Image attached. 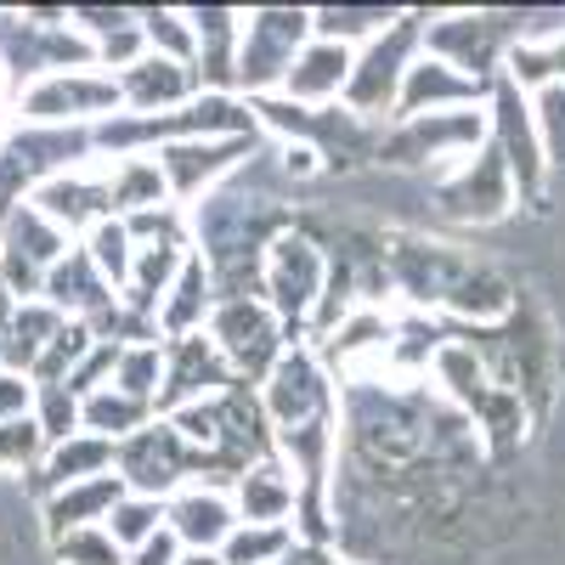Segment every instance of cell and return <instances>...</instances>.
Returning a JSON list of instances; mask_svg holds the SVG:
<instances>
[{
	"label": "cell",
	"mask_w": 565,
	"mask_h": 565,
	"mask_svg": "<svg viewBox=\"0 0 565 565\" xmlns=\"http://www.w3.org/2000/svg\"><path fill=\"white\" fill-rule=\"evenodd\" d=\"M385 266H391V289L407 311L418 317H441V322H503L514 311L509 277L492 271L458 244H436L418 232H385Z\"/></svg>",
	"instance_id": "obj_1"
},
{
	"label": "cell",
	"mask_w": 565,
	"mask_h": 565,
	"mask_svg": "<svg viewBox=\"0 0 565 565\" xmlns=\"http://www.w3.org/2000/svg\"><path fill=\"white\" fill-rule=\"evenodd\" d=\"M186 221H193V255L210 266L215 306H226V300H266V255L282 232L300 226V210L277 199L210 193L186 210Z\"/></svg>",
	"instance_id": "obj_2"
},
{
	"label": "cell",
	"mask_w": 565,
	"mask_h": 565,
	"mask_svg": "<svg viewBox=\"0 0 565 565\" xmlns=\"http://www.w3.org/2000/svg\"><path fill=\"white\" fill-rule=\"evenodd\" d=\"M441 328H447V340L476 356L509 396L526 402L532 424L548 413L554 385H559V340L532 300H514V311L503 322H441Z\"/></svg>",
	"instance_id": "obj_3"
},
{
	"label": "cell",
	"mask_w": 565,
	"mask_h": 565,
	"mask_svg": "<svg viewBox=\"0 0 565 565\" xmlns=\"http://www.w3.org/2000/svg\"><path fill=\"white\" fill-rule=\"evenodd\" d=\"M260 130H277L282 141H300V148L317 153L322 170H362V164H380V136L385 125H373L362 114H351L345 103H328V108H306L289 97H255L249 103Z\"/></svg>",
	"instance_id": "obj_4"
},
{
	"label": "cell",
	"mask_w": 565,
	"mask_h": 565,
	"mask_svg": "<svg viewBox=\"0 0 565 565\" xmlns=\"http://www.w3.org/2000/svg\"><path fill=\"white\" fill-rule=\"evenodd\" d=\"M430 380H436V391L476 424L481 430V447L492 452V458H509L514 447H521L526 436H532V413H526V402L521 396H509L492 373L469 356L463 345H441L436 351V362H430Z\"/></svg>",
	"instance_id": "obj_5"
},
{
	"label": "cell",
	"mask_w": 565,
	"mask_h": 565,
	"mask_svg": "<svg viewBox=\"0 0 565 565\" xmlns=\"http://www.w3.org/2000/svg\"><path fill=\"white\" fill-rule=\"evenodd\" d=\"M97 159V141L85 125L52 130V125H18L0 136V221L18 204L34 199V186H45L52 175H68L79 164Z\"/></svg>",
	"instance_id": "obj_6"
},
{
	"label": "cell",
	"mask_w": 565,
	"mask_h": 565,
	"mask_svg": "<svg viewBox=\"0 0 565 565\" xmlns=\"http://www.w3.org/2000/svg\"><path fill=\"white\" fill-rule=\"evenodd\" d=\"M424 12H402L385 34H373L362 52H356V63H351V85H345V108L351 114H362V119H373V125H391L396 119V97H402V79H407V68L424 57Z\"/></svg>",
	"instance_id": "obj_7"
},
{
	"label": "cell",
	"mask_w": 565,
	"mask_h": 565,
	"mask_svg": "<svg viewBox=\"0 0 565 565\" xmlns=\"http://www.w3.org/2000/svg\"><path fill=\"white\" fill-rule=\"evenodd\" d=\"M306 45H311V12H306V7H255V12H244L238 97H244V103L277 97Z\"/></svg>",
	"instance_id": "obj_8"
},
{
	"label": "cell",
	"mask_w": 565,
	"mask_h": 565,
	"mask_svg": "<svg viewBox=\"0 0 565 565\" xmlns=\"http://www.w3.org/2000/svg\"><path fill=\"white\" fill-rule=\"evenodd\" d=\"M514 45H521V18L514 12H447L424 23V57H436L481 85L503 74V57Z\"/></svg>",
	"instance_id": "obj_9"
},
{
	"label": "cell",
	"mask_w": 565,
	"mask_h": 565,
	"mask_svg": "<svg viewBox=\"0 0 565 565\" xmlns=\"http://www.w3.org/2000/svg\"><path fill=\"white\" fill-rule=\"evenodd\" d=\"M114 114H125V97H119V79L103 74V68L45 74V79L18 90V119L23 125H52V130L85 125V130H97Z\"/></svg>",
	"instance_id": "obj_10"
},
{
	"label": "cell",
	"mask_w": 565,
	"mask_h": 565,
	"mask_svg": "<svg viewBox=\"0 0 565 565\" xmlns=\"http://www.w3.org/2000/svg\"><path fill=\"white\" fill-rule=\"evenodd\" d=\"M322 282H328V260L322 249L306 238V232H282L266 255V306L277 311L282 334L289 345H306L311 340V317H317V300H322Z\"/></svg>",
	"instance_id": "obj_11"
},
{
	"label": "cell",
	"mask_w": 565,
	"mask_h": 565,
	"mask_svg": "<svg viewBox=\"0 0 565 565\" xmlns=\"http://www.w3.org/2000/svg\"><path fill=\"white\" fill-rule=\"evenodd\" d=\"M487 108H452V114H418V119H391L380 136V164L396 170H418L436 159H469L476 148H487Z\"/></svg>",
	"instance_id": "obj_12"
},
{
	"label": "cell",
	"mask_w": 565,
	"mask_h": 565,
	"mask_svg": "<svg viewBox=\"0 0 565 565\" xmlns=\"http://www.w3.org/2000/svg\"><path fill=\"white\" fill-rule=\"evenodd\" d=\"M204 334L215 340V351L226 356V367L238 373L244 385H266V373L282 362L289 351V334L266 300H226L210 311V328Z\"/></svg>",
	"instance_id": "obj_13"
},
{
	"label": "cell",
	"mask_w": 565,
	"mask_h": 565,
	"mask_svg": "<svg viewBox=\"0 0 565 565\" xmlns=\"http://www.w3.org/2000/svg\"><path fill=\"white\" fill-rule=\"evenodd\" d=\"M193 463H199V452L186 447V436L175 430L170 418H153L148 430H136V436L119 441L114 476H119L125 492H136V498L170 503L181 487H193Z\"/></svg>",
	"instance_id": "obj_14"
},
{
	"label": "cell",
	"mask_w": 565,
	"mask_h": 565,
	"mask_svg": "<svg viewBox=\"0 0 565 565\" xmlns=\"http://www.w3.org/2000/svg\"><path fill=\"white\" fill-rule=\"evenodd\" d=\"M487 125H492V141L514 175V199H543V181H548V153H543V136H537V114H532V97L509 74L492 79V97H487Z\"/></svg>",
	"instance_id": "obj_15"
},
{
	"label": "cell",
	"mask_w": 565,
	"mask_h": 565,
	"mask_svg": "<svg viewBox=\"0 0 565 565\" xmlns=\"http://www.w3.org/2000/svg\"><path fill=\"white\" fill-rule=\"evenodd\" d=\"M260 402H266L271 430H295V424H311L322 413H340V385L311 345H289L282 362L266 373Z\"/></svg>",
	"instance_id": "obj_16"
},
{
	"label": "cell",
	"mask_w": 565,
	"mask_h": 565,
	"mask_svg": "<svg viewBox=\"0 0 565 565\" xmlns=\"http://www.w3.org/2000/svg\"><path fill=\"white\" fill-rule=\"evenodd\" d=\"M260 148V136H215V141H175V148H159V170L170 186V204L193 210L199 199H210L215 186L238 170L249 153Z\"/></svg>",
	"instance_id": "obj_17"
},
{
	"label": "cell",
	"mask_w": 565,
	"mask_h": 565,
	"mask_svg": "<svg viewBox=\"0 0 565 565\" xmlns=\"http://www.w3.org/2000/svg\"><path fill=\"white\" fill-rule=\"evenodd\" d=\"M238 373L226 367V356L215 351L210 334H186V340H164V385H159V402L153 413L159 418H175L181 407L193 402H210L221 396Z\"/></svg>",
	"instance_id": "obj_18"
},
{
	"label": "cell",
	"mask_w": 565,
	"mask_h": 565,
	"mask_svg": "<svg viewBox=\"0 0 565 565\" xmlns=\"http://www.w3.org/2000/svg\"><path fill=\"white\" fill-rule=\"evenodd\" d=\"M29 204H34L45 221H57L74 244L90 238L103 221H119V215H114V199H108V164H103V159H90V164H79V170H68V175H52L45 186H34Z\"/></svg>",
	"instance_id": "obj_19"
},
{
	"label": "cell",
	"mask_w": 565,
	"mask_h": 565,
	"mask_svg": "<svg viewBox=\"0 0 565 565\" xmlns=\"http://www.w3.org/2000/svg\"><path fill=\"white\" fill-rule=\"evenodd\" d=\"M436 199H441V210H447L452 221H498V215H509V204H514V175H509V164H503V153H498L492 136H487V148H476V153H469V159L436 186Z\"/></svg>",
	"instance_id": "obj_20"
},
{
	"label": "cell",
	"mask_w": 565,
	"mask_h": 565,
	"mask_svg": "<svg viewBox=\"0 0 565 565\" xmlns=\"http://www.w3.org/2000/svg\"><path fill=\"white\" fill-rule=\"evenodd\" d=\"M164 526L181 537L186 554H221L226 537L238 532V503L232 492H215V487H181L170 503H164Z\"/></svg>",
	"instance_id": "obj_21"
},
{
	"label": "cell",
	"mask_w": 565,
	"mask_h": 565,
	"mask_svg": "<svg viewBox=\"0 0 565 565\" xmlns=\"http://www.w3.org/2000/svg\"><path fill=\"white\" fill-rule=\"evenodd\" d=\"M40 300L52 306V311H63L68 322H103L119 306V289L97 271V260L74 244L68 260H57L52 271H45V295Z\"/></svg>",
	"instance_id": "obj_22"
},
{
	"label": "cell",
	"mask_w": 565,
	"mask_h": 565,
	"mask_svg": "<svg viewBox=\"0 0 565 565\" xmlns=\"http://www.w3.org/2000/svg\"><path fill=\"white\" fill-rule=\"evenodd\" d=\"M186 23H193L199 40V85L204 90H226L238 97V40H244V12L232 7H186Z\"/></svg>",
	"instance_id": "obj_23"
},
{
	"label": "cell",
	"mask_w": 565,
	"mask_h": 565,
	"mask_svg": "<svg viewBox=\"0 0 565 565\" xmlns=\"http://www.w3.org/2000/svg\"><path fill=\"white\" fill-rule=\"evenodd\" d=\"M492 85L481 79H463L458 68L436 63V57H418L402 79V97H396V119H418V114H452V108H487Z\"/></svg>",
	"instance_id": "obj_24"
},
{
	"label": "cell",
	"mask_w": 565,
	"mask_h": 565,
	"mask_svg": "<svg viewBox=\"0 0 565 565\" xmlns=\"http://www.w3.org/2000/svg\"><path fill=\"white\" fill-rule=\"evenodd\" d=\"M114 79H119L125 114H170V108H186L204 90L186 63H170V57H153V52L141 63H130L125 74H114Z\"/></svg>",
	"instance_id": "obj_25"
},
{
	"label": "cell",
	"mask_w": 565,
	"mask_h": 565,
	"mask_svg": "<svg viewBox=\"0 0 565 565\" xmlns=\"http://www.w3.org/2000/svg\"><path fill=\"white\" fill-rule=\"evenodd\" d=\"M232 503H238V521L244 526H295L300 481H295V469L271 452L255 469H244V481L232 487Z\"/></svg>",
	"instance_id": "obj_26"
},
{
	"label": "cell",
	"mask_w": 565,
	"mask_h": 565,
	"mask_svg": "<svg viewBox=\"0 0 565 565\" xmlns=\"http://www.w3.org/2000/svg\"><path fill=\"white\" fill-rule=\"evenodd\" d=\"M351 63L356 52L351 45H334V40H317L295 57L289 79H282L277 97H289V103H306V108H328V103H340L345 97V85H351Z\"/></svg>",
	"instance_id": "obj_27"
},
{
	"label": "cell",
	"mask_w": 565,
	"mask_h": 565,
	"mask_svg": "<svg viewBox=\"0 0 565 565\" xmlns=\"http://www.w3.org/2000/svg\"><path fill=\"white\" fill-rule=\"evenodd\" d=\"M114 458H119V441H103V436H74L63 447L45 452V463L34 469V492L52 498L63 487H79V481H97V476H114Z\"/></svg>",
	"instance_id": "obj_28"
},
{
	"label": "cell",
	"mask_w": 565,
	"mask_h": 565,
	"mask_svg": "<svg viewBox=\"0 0 565 565\" xmlns=\"http://www.w3.org/2000/svg\"><path fill=\"white\" fill-rule=\"evenodd\" d=\"M210 311H215V282H210V266L199 255H186L181 277L170 282V295L159 306V334L164 340H186V334H204L210 328Z\"/></svg>",
	"instance_id": "obj_29"
},
{
	"label": "cell",
	"mask_w": 565,
	"mask_h": 565,
	"mask_svg": "<svg viewBox=\"0 0 565 565\" xmlns=\"http://www.w3.org/2000/svg\"><path fill=\"white\" fill-rule=\"evenodd\" d=\"M119 498H125V481H119V476H97V481L63 487V492L45 498V532H52V543H57V537H68V532L103 526Z\"/></svg>",
	"instance_id": "obj_30"
},
{
	"label": "cell",
	"mask_w": 565,
	"mask_h": 565,
	"mask_svg": "<svg viewBox=\"0 0 565 565\" xmlns=\"http://www.w3.org/2000/svg\"><path fill=\"white\" fill-rule=\"evenodd\" d=\"M0 249H7V255H23V260L40 266V271H52L57 260H68L74 238H68L57 221H45L34 204H18L7 221H0Z\"/></svg>",
	"instance_id": "obj_31"
},
{
	"label": "cell",
	"mask_w": 565,
	"mask_h": 565,
	"mask_svg": "<svg viewBox=\"0 0 565 565\" xmlns=\"http://www.w3.org/2000/svg\"><path fill=\"white\" fill-rule=\"evenodd\" d=\"M108 164V199H114V215H136V210H159L170 204V186H164V170L153 153H136V159H103Z\"/></svg>",
	"instance_id": "obj_32"
},
{
	"label": "cell",
	"mask_w": 565,
	"mask_h": 565,
	"mask_svg": "<svg viewBox=\"0 0 565 565\" xmlns=\"http://www.w3.org/2000/svg\"><path fill=\"white\" fill-rule=\"evenodd\" d=\"M503 74L521 85L526 97H537V90H548V85H565V29L521 40V45L503 57Z\"/></svg>",
	"instance_id": "obj_33"
},
{
	"label": "cell",
	"mask_w": 565,
	"mask_h": 565,
	"mask_svg": "<svg viewBox=\"0 0 565 565\" xmlns=\"http://www.w3.org/2000/svg\"><path fill=\"white\" fill-rule=\"evenodd\" d=\"M63 322H68V317L52 311L45 300L18 306V317L7 322V367H12V373H29V380H34V367H40L45 345L57 340V328H63Z\"/></svg>",
	"instance_id": "obj_34"
},
{
	"label": "cell",
	"mask_w": 565,
	"mask_h": 565,
	"mask_svg": "<svg viewBox=\"0 0 565 565\" xmlns=\"http://www.w3.org/2000/svg\"><path fill=\"white\" fill-rule=\"evenodd\" d=\"M153 418H159V413H153L148 402H136V396H125V391H114V385L79 402L85 436H103V441H125V436H136V430H148Z\"/></svg>",
	"instance_id": "obj_35"
},
{
	"label": "cell",
	"mask_w": 565,
	"mask_h": 565,
	"mask_svg": "<svg viewBox=\"0 0 565 565\" xmlns=\"http://www.w3.org/2000/svg\"><path fill=\"white\" fill-rule=\"evenodd\" d=\"M396 18H402V12H391V7H317V12H311V34L362 52V45H367L373 34H385Z\"/></svg>",
	"instance_id": "obj_36"
},
{
	"label": "cell",
	"mask_w": 565,
	"mask_h": 565,
	"mask_svg": "<svg viewBox=\"0 0 565 565\" xmlns=\"http://www.w3.org/2000/svg\"><path fill=\"white\" fill-rule=\"evenodd\" d=\"M141 18V34H148V52L153 57H170V63H199V40H193V23H186V12L175 7H148L136 12Z\"/></svg>",
	"instance_id": "obj_37"
},
{
	"label": "cell",
	"mask_w": 565,
	"mask_h": 565,
	"mask_svg": "<svg viewBox=\"0 0 565 565\" xmlns=\"http://www.w3.org/2000/svg\"><path fill=\"white\" fill-rule=\"evenodd\" d=\"M159 385H164V340L153 345H125L119 351V367H114V391L136 396V402H159Z\"/></svg>",
	"instance_id": "obj_38"
},
{
	"label": "cell",
	"mask_w": 565,
	"mask_h": 565,
	"mask_svg": "<svg viewBox=\"0 0 565 565\" xmlns=\"http://www.w3.org/2000/svg\"><path fill=\"white\" fill-rule=\"evenodd\" d=\"M103 526H108V537L130 554V548H141L148 537H159V532H164V503H159V498H136V492H125Z\"/></svg>",
	"instance_id": "obj_39"
},
{
	"label": "cell",
	"mask_w": 565,
	"mask_h": 565,
	"mask_svg": "<svg viewBox=\"0 0 565 565\" xmlns=\"http://www.w3.org/2000/svg\"><path fill=\"white\" fill-rule=\"evenodd\" d=\"M90 345H97L90 322H63L57 340L45 345V356H40V367H34V385H68V373L90 356Z\"/></svg>",
	"instance_id": "obj_40"
},
{
	"label": "cell",
	"mask_w": 565,
	"mask_h": 565,
	"mask_svg": "<svg viewBox=\"0 0 565 565\" xmlns=\"http://www.w3.org/2000/svg\"><path fill=\"white\" fill-rule=\"evenodd\" d=\"M295 543H300L295 526H238V532L226 537L221 559H226V565H277Z\"/></svg>",
	"instance_id": "obj_41"
},
{
	"label": "cell",
	"mask_w": 565,
	"mask_h": 565,
	"mask_svg": "<svg viewBox=\"0 0 565 565\" xmlns=\"http://www.w3.org/2000/svg\"><path fill=\"white\" fill-rule=\"evenodd\" d=\"M34 424L45 436V452L74 441L85 424H79V396H68V385H34Z\"/></svg>",
	"instance_id": "obj_42"
},
{
	"label": "cell",
	"mask_w": 565,
	"mask_h": 565,
	"mask_svg": "<svg viewBox=\"0 0 565 565\" xmlns=\"http://www.w3.org/2000/svg\"><path fill=\"white\" fill-rule=\"evenodd\" d=\"M79 249L97 260V271L114 282V289H125L130 282V260H136V244H130V232H125V221H103L90 238H79Z\"/></svg>",
	"instance_id": "obj_43"
},
{
	"label": "cell",
	"mask_w": 565,
	"mask_h": 565,
	"mask_svg": "<svg viewBox=\"0 0 565 565\" xmlns=\"http://www.w3.org/2000/svg\"><path fill=\"white\" fill-rule=\"evenodd\" d=\"M130 244H175V249H193V221H186L181 204H159V210H136L125 215Z\"/></svg>",
	"instance_id": "obj_44"
},
{
	"label": "cell",
	"mask_w": 565,
	"mask_h": 565,
	"mask_svg": "<svg viewBox=\"0 0 565 565\" xmlns=\"http://www.w3.org/2000/svg\"><path fill=\"white\" fill-rule=\"evenodd\" d=\"M52 548H57V559H63V565H125V559H130V554L108 537V526L68 532V537H57Z\"/></svg>",
	"instance_id": "obj_45"
},
{
	"label": "cell",
	"mask_w": 565,
	"mask_h": 565,
	"mask_svg": "<svg viewBox=\"0 0 565 565\" xmlns=\"http://www.w3.org/2000/svg\"><path fill=\"white\" fill-rule=\"evenodd\" d=\"M40 463H45V436L34 413L0 424V469H40Z\"/></svg>",
	"instance_id": "obj_46"
},
{
	"label": "cell",
	"mask_w": 565,
	"mask_h": 565,
	"mask_svg": "<svg viewBox=\"0 0 565 565\" xmlns=\"http://www.w3.org/2000/svg\"><path fill=\"white\" fill-rule=\"evenodd\" d=\"M119 351L125 345H114V340H97V345H90V356L68 373V396H97V391H108L114 385V367H119Z\"/></svg>",
	"instance_id": "obj_47"
},
{
	"label": "cell",
	"mask_w": 565,
	"mask_h": 565,
	"mask_svg": "<svg viewBox=\"0 0 565 565\" xmlns=\"http://www.w3.org/2000/svg\"><path fill=\"white\" fill-rule=\"evenodd\" d=\"M532 114H537V136H543L548 164H565V85L537 90V97H532Z\"/></svg>",
	"instance_id": "obj_48"
},
{
	"label": "cell",
	"mask_w": 565,
	"mask_h": 565,
	"mask_svg": "<svg viewBox=\"0 0 565 565\" xmlns=\"http://www.w3.org/2000/svg\"><path fill=\"white\" fill-rule=\"evenodd\" d=\"M29 413H34V380H29V373L0 367V424H7V418H29Z\"/></svg>",
	"instance_id": "obj_49"
},
{
	"label": "cell",
	"mask_w": 565,
	"mask_h": 565,
	"mask_svg": "<svg viewBox=\"0 0 565 565\" xmlns=\"http://www.w3.org/2000/svg\"><path fill=\"white\" fill-rule=\"evenodd\" d=\"M181 554H186V548H181V537L164 526L159 537H148L141 548H130V559H125V565H181Z\"/></svg>",
	"instance_id": "obj_50"
},
{
	"label": "cell",
	"mask_w": 565,
	"mask_h": 565,
	"mask_svg": "<svg viewBox=\"0 0 565 565\" xmlns=\"http://www.w3.org/2000/svg\"><path fill=\"white\" fill-rule=\"evenodd\" d=\"M18 317V295L7 289V277H0V334H7V322Z\"/></svg>",
	"instance_id": "obj_51"
},
{
	"label": "cell",
	"mask_w": 565,
	"mask_h": 565,
	"mask_svg": "<svg viewBox=\"0 0 565 565\" xmlns=\"http://www.w3.org/2000/svg\"><path fill=\"white\" fill-rule=\"evenodd\" d=\"M181 565H226L221 554H181Z\"/></svg>",
	"instance_id": "obj_52"
},
{
	"label": "cell",
	"mask_w": 565,
	"mask_h": 565,
	"mask_svg": "<svg viewBox=\"0 0 565 565\" xmlns=\"http://www.w3.org/2000/svg\"><path fill=\"white\" fill-rule=\"evenodd\" d=\"M334 565H345V559H340V554H334Z\"/></svg>",
	"instance_id": "obj_53"
}]
</instances>
